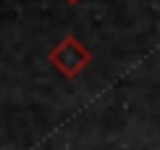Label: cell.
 Listing matches in <instances>:
<instances>
[{"label": "cell", "instance_id": "obj_1", "mask_svg": "<svg viewBox=\"0 0 160 150\" xmlns=\"http://www.w3.org/2000/svg\"><path fill=\"white\" fill-rule=\"evenodd\" d=\"M48 61L52 63V69H55L58 74H63L66 79H74V77H79V74L89 66L92 53L87 50L74 35H66L61 42L50 50Z\"/></svg>", "mask_w": 160, "mask_h": 150}, {"label": "cell", "instance_id": "obj_2", "mask_svg": "<svg viewBox=\"0 0 160 150\" xmlns=\"http://www.w3.org/2000/svg\"><path fill=\"white\" fill-rule=\"evenodd\" d=\"M66 3H79V0H66Z\"/></svg>", "mask_w": 160, "mask_h": 150}]
</instances>
